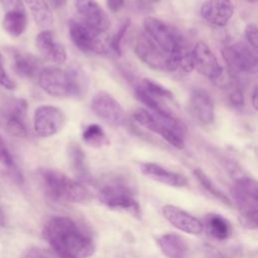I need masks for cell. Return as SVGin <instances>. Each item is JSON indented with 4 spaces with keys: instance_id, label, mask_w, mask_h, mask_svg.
Returning <instances> with one entry per match:
<instances>
[{
    "instance_id": "cell-1",
    "label": "cell",
    "mask_w": 258,
    "mask_h": 258,
    "mask_svg": "<svg viewBox=\"0 0 258 258\" xmlns=\"http://www.w3.org/2000/svg\"><path fill=\"white\" fill-rule=\"evenodd\" d=\"M42 234L58 258H87L95 252L92 237L69 217L49 219Z\"/></svg>"
},
{
    "instance_id": "cell-2",
    "label": "cell",
    "mask_w": 258,
    "mask_h": 258,
    "mask_svg": "<svg viewBox=\"0 0 258 258\" xmlns=\"http://www.w3.org/2000/svg\"><path fill=\"white\" fill-rule=\"evenodd\" d=\"M37 174L42 190L52 201L79 204L90 199V192L83 184L56 169L41 168Z\"/></svg>"
},
{
    "instance_id": "cell-3",
    "label": "cell",
    "mask_w": 258,
    "mask_h": 258,
    "mask_svg": "<svg viewBox=\"0 0 258 258\" xmlns=\"http://www.w3.org/2000/svg\"><path fill=\"white\" fill-rule=\"evenodd\" d=\"M37 77L39 87L49 96L77 98L83 93V78L76 70L50 66L42 68Z\"/></svg>"
},
{
    "instance_id": "cell-4",
    "label": "cell",
    "mask_w": 258,
    "mask_h": 258,
    "mask_svg": "<svg viewBox=\"0 0 258 258\" xmlns=\"http://www.w3.org/2000/svg\"><path fill=\"white\" fill-rule=\"evenodd\" d=\"M234 204L239 212V220L243 227L255 230L258 226V183L248 176L236 178L231 188Z\"/></svg>"
},
{
    "instance_id": "cell-5",
    "label": "cell",
    "mask_w": 258,
    "mask_h": 258,
    "mask_svg": "<svg viewBox=\"0 0 258 258\" xmlns=\"http://www.w3.org/2000/svg\"><path fill=\"white\" fill-rule=\"evenodd\" d=\"M145 34L168 55H177L187 49L182 35L163 20L148 16L144 19Z\"/></svg>"
},
{
    "instance_id": "cell-6",
    "label": "cell",
    "mask_w": 258,
    "mask_h": 258,
    "mask_svg": "<svg viewBox=\"0 0 258 258\" xmlns=\"http://www.w3.org/2000/svg\"><path fill=\"white\" fill-rule=\"evenodd\" d=\"M99 201L112 210L126 212L136 219L142 216L141 207L133 191L125 184L111 182L103 185L98 194Z\"/></svg>"
},
{
    "instance_id": "cell-7",
    "label": "cell",
    "mask_w": 258,
    "mask_h": 258,
    "mask_svg": "<svg viewBox=\"0 0 258 258\" xmlns=\"http://www.w3.org/2000/svg\"><path fill=\"white\" fill-rule=\"evenodd\" d=\"M222 55L233 77L257 72V51L244 42H236L223 47Z\"/></svg>"
},
{
    "instance_id": "cell-8",
    "label": "cell",
    "mask_w": 258,
    "mask_h": 258,
    "mask_svg": "<svg viewBox=\"0 0 258 258\" xmlns=\"http://www.w3.org/2000/svg\"><path fill=\"white\" fill-rule=\"evenodd\" d=\"M69 32L73 43L84 52L107 53L109 51L108 42H105L98 32L87 26L84 22L70 20Z\"/></svg>"
},
{
    "instance_id": "cell-9",
    "label": "cell",
    "mask_w": 258,
    "mask_h": 258,
    "mask_svg": "<svg viewBox=\"0 0 258 258\" xmlns=\"http://www.w3.org/2000/svg\"><path fill=\"white\" fill-rule=\"evenodd\" d=\"M63 112L52 105H40L33 114L34 132L39 137H50L58 133L64 125Z\"/></svg>"
},
{
    "instance_id": "cell-10",
    "label": "cell",
    "mask_w": 258,
    "mask_h": 258,
    "mask_svg": "<svg viewBox=\"0 0 258 258\" xmlns=\"http://www.w3.org/2000/svg\"><path fill=\"white\" fill-rule=\"evenodd\" d=\"M135 54L149 68L157 71L172 72L170 55L159 48L146 34L140 35L137 39Z\"/></svg>"
},
{
    "instance_id": "cell-11",
    "label": "cell",
    "mask_w": 258,
    "mask_h": 258,
    "mask_svg": "<svg viewBox=\"0 0 258 258\" xmlns=\"http://www.w3.org/2000/svg\"><path fill=\"white\" fill-rule=\"evenodd\" d=\"M91 109L93 113L110 125H120L124 121V110L119 102L108 92H97L92 101Z\"/></svg>"
},
{
    "instance_id": "cell-12",
    "label": "cell",
    "mask_w": 258,
    "mask_h": 258,
    "mask_svg": "<svg viewBox=\"0 0 258 258\" xmlns=\"http://www.w3.org/2000/svg\"><path fill=\"white\" fill-rule=\"evenodd\" d=\"M190 52L192 68L201 75L211 80H217L222 76L223 67L207 43L198 41Z\"/></svg>"
},
{
    "instance_id": "cell-13",
    "label": "cell",
    "mask_w": 258,
    "mask_h": 258,
    "mask_svg": "<svg viewBox=\"0 0 258 258\" xmlns=\"http://www.w3.org/2000/svg\"><path fill=\"white\" fill-rule=\"evenodd\" d=\"M76 10L87 26L98 33L105 32L110 26L107 13L96 0H74Z\"/></svg>"
},
{
    "instance_id": "cell-14",
    "label": "cell",
    "mask_w": 258,
    "mask_h": 258,
    "mask_svg": "<svg viewBox=\"0 0 258 258\" xmlns=\"http://www.w3.org/2000/svg\"><path fill=\"white\" fill-rule=\"evenodd\" d=\"M133 118L141 126L162 136L163 139H165L173 147L177 149H182L184 147V141L182 136L174 130L160 123L147 109L137 108L133 112Z\"/></svg>"
},
{
    "instance_id": "cell-15",
    "label": "cell",
    "mask_w": 258,
    "mask_h": 258,
    "mask_svg": "<svg viewBox=\"0 0 258 258\" xmlns=\"http://www.w3.org/2000/svg\"><path fill=\"white\" fill-rule=\"evenodd\" d=\"M200 12L207 23L223 27L234 14V5L231 0H207L202 4Z\"/></svg>"
},
{
    "instance_id": "cell-16",
    "label": "cell",
    "mask_w": 258,
    "mask_h": 258,
    "mask_svg": "<svg viewBox=\"0 0 258 258\" xmlns=\"http://www.w3.org/2000/svg\"><path fill=\"white\" fill-rule=\"evenodd\" d=\"M35 45L47 60L61 64L67 60V50L50 29H42L35 38Z\"/></svg>"
},
{
    "instance_id": "cell-17",
    "label": "cell",
    "mask_w": 258,
    "mask_h": 258,
    "mask_svg": "<svg viewBox=\"0 0 258 258\" xmlns=\"http://www.w3.org/2000/svg\"><path fill=\"white\" fill-rule=\"evenodd\" d=\"M162 215L172 226L184 233L199 235L203 231L202 222L180 208L166 205L162 208Z\"/></svg>"
},
{
    "instance_id": "cell-18",
    "label": "cell",
    "mask_w": 258,
    "mask_h": 258,
    "mask_svg": "<svg viewBox=\"0 0 258 258\" xmlns=\"http://www.w3.org/2000/svg\"><path fill=\"white\" fill-rule=\"evenodd\" d=\"M189 109L202 124L210 125L215 119V108L211 96L204 89H194L189 95Z\"/></svg>"
},
{
    "instance_id": "cell-19",
    "label": "cell",
    "mask_w": 258,
    "mask_h": 258,
    "mask_svg": "<svg viewBox=\"0 0 258 258\" xmlns=\"http://www.w3.org/2000/svg\"><path fill=\"white\" fill-rule=\"evenodd\" d=\"M139 169L141 173L146 177L166 185L181 187L187 184V179L185 176L180 173L168 170L157 163L143 162L139 164Z\"/></svg>"
},
{
    "instance_id": "cell-20",
    "label": "cell",
    "mask_w": 258,
    "mask_h": 258,
    "mask_svg": "<svg viewBox=\"0 0 258 258\" xmlns=\"http://www.w3.org/2000/svg\"><path fill=\"white\" fill-rule=\"evenodd\" d=\"M27 108L28 105L24 99H16L9 107L5 123V128L9 134L18 138L27 136L28 131L25 125Z\"/></svg>"
},
{
    "instance_id": "cell-21",
    "label": "cell",
    "mask_w": 258,
    "mask_h": 258,
    "mask_svg": "<svg viewBox=\"0 0 258 258\" xmlns=\"http://www.w3.org/2000/svg\"><path fill=\"white\" fill-rule=\"evenodd\" d=\"M157 244L161 252L167 258H188L189 248L185 240L173 233L161 235L157 239Z\"/></svg>"
},
{
    "instance_id": "cell-22",
    "label": "cell",
    "mask_w": 258,
    "mask_h": 258,
    "mask_svg": "<svg viewBox=\"0 0 258 258\" xmlns=\"http://www.w3.org/2000/svg\"><path fill=\"white\" fill-rule=\"evenodd\" d=\"M13 70L22 78L32 79L38 76L41 71V63L36 56L29 52L15 51L13 54Z\"/></svg>"
},
{
    "instance_id": "cell-23",
    "label": "cell",
    "mask_w": 258,
    "mask_h": 258,
    "mask_svg": "<svg viewBox=\"0 0 258 258\" xmlns=\"http://www.w3.org/2000/svg\"><path fill=\"white\" fill-rule=\"evenodd\" d=\"M205 226L208 234L216 240L224 241L231 237L232 227L229 221L221 215L209 214L205 217Z\"/></svg>"
},
{
    "instance_id": "cell-24",
    "label": "cell",
    "mask_w": 258,
    "mask_h": 258,
    "mask_svg": "<svg viewBox=\"0 0 258 258\" xmlns=\"http://www.w3.org/2000/svg\"><path fill=\"white\" fill-rule=\"evenodd\" d=\"M35 23L42 29H49L53 23V15L45 0H24Z\"/></svg>"
},
{
    "instance_id": "cell-25",
    "label": "cell",
    "mask_w": 258,
    "mask_h": 258,
    "mask_svg": "<svg viewBox=\"0 0 258 258\" xmlns=\"http://www.w3.org/2000/svg\"><path fill=\"white\" fill-rule=\"evenodd\" d=\"M3 28L13 37L20 36L26 29L27 16L25 10L7 11L3 17Z\"/></svg>"
},
{
    "instance_id": "cell-26",
    "label": "cell",
    "mask_w": 258,
    "mask_h": 258,
    "mask_svg": "<svg viewBox=\"0 0 258 258\" xmlns=\"http://www.w3.org/2000/svg\"><path fill=\"white\" fill-rule=\"evenodd\" d=\"M82 138L87 145L94 148H101L109 143L103 128L95 123L89 124L84 128Z\"/></svg>"
},
{
    "instance_id": "cell-27",
    "label": "cell",
    "mask_w": 258,
    "mask_h": 258,
    "mask_svg": "<svg viewBox=\"0 0 258 258\" xmlns=\"http://www.w3.org/2000/svg\"><path fill=\"white\" fill-rule=\"evenodd\" d=\"M194 175L196 176L197 180L199 181V183L210 194L212 195L213 197H215L216 199H218L220 202H222L223 204L231 207L233 204H232V201L222 191L220 190L216 184L212 181V179L201 169V168H196L194 171H192Z\"/></svg>"
},
{
    "instance_id": "cell-28",
    "label": "cell",
    "mask_w": 258,
    "mask_h": 258,
    "mask_svg": "<svg viewBox=\"0 0 258 258\" xmlns=\"http://www.w3.org/2000/svg\"><path fill=\"white\" fill-rule=\"evenodd\" d=\"M68 154L71 166L76 173L82 176V178L86 177L88 175V169L85 153L82 148L76 143H71L68 147Z\"/></svg>"
},
{
    "instance_id": "cell-29",
    "label": "cell",
    "mask_w": 258,
    "mask_h": 258,
    "mask_svg": "<svg viewBox=\"0 0 258 258\" xmlns=\"http://www.w3.org/2000/svg\"><path fill=\"white\" fill-rule=\"evenodd\" d=\"M142 83H143L142 88L147 93H149L151 96H153L155 98H165V99L173 98L172 93L168 89L164 88L162 85H160L159 83H157L151 79L145 78L142 80Z\"/></svg>"
},
{
    "instance_id": "cell-30",
    "label": "cell",
    "mask_w": 258,
    "mask_h": 258,
    "mask_svg": "<svg viewBox=\"0 0 258 258\" xmlns=\"http://www.w3.org/2000/svg\"><path fill=\"white\" fill-rule=\"evenodd\" d=\"M129 26H130V19H124L122 21V23L120 24V26L118 27L115 34H113V36L108 41L109 50H112L118 56L121 55V52H122V50H121V40H122L125 32L129 28Z\"/></svg>"
},
{
    "instance_id": "cell-31",
    "label": "cell",
    "mask_w": 258,
    "mask_h": 258,
    "mask_svg": "<svg viewBox=\"0 0 258 258\" xmlns=\"http://www.w3.org/2000/svg\"><path fill=\"white\" fill-rule=\"evenodd\" d=\"M0 164L11 171H14V172L17 171L15 167L14 159L1 136H0Z\"/></svg>"
},
{
    "instance_id": "cell-32",
    "label": "cell",
    "mask_w": 258,
    "mask_h": 258,
    "mask_svg": "<svg viewBox=\"0 0 258 258\" xmlns=\"http://www.w3.org/2000/svg\"><path fill=\"white\" fill-rule=\"evenodd\" d=\"M21 258H54V256L48 250L34 246L24 250Z\"/></svg>"
},
{
    "instance_id": "cell-33",
    "label": "cell",
    "mask_w": 258,
    "mask_h": 258,
    "mask_svg": "<svg viewBox=\"0 0 258 258\" xmlns=\"http://www.w3.org/2000/svg\"><path fill=\"white\" fill-rule=\"evenodd\" d=\"M245 36L248 42V45L255 51H257L258 46V32L257 26L255 23H250L245 28Z\"/></svg>"
},
{
    "instance_id": "cell-34",
    "label": "cell",
    "mask_w": 258,
    "mask_h": 258,
    "mask_svg": "<svg viewBox=\"0 0 258 258\" xmlns=\"http://www.w3.org/2000/svg\"><path fill=\"white\" fill-rule=\"evenodd\" d=\"M0 86L7 90H14L16 88L15 82L9 77L8 73L6 72L4 64H3V56L0 52Z\"/></svg>"
},
{
    "instance_id": "cell-35",
    "label": "cell",
    "mask_w": 258,
    "mask_h": 258,
    "mask_svg": "<svg viewBox=\"0 0 258 258\" xmlns=\"http://www.w3.org/2000/svg\"><path fill=\"white\" fill-rule=\"evenodd\" d=\"M230 102L232 104L233 107L235 108H238V109H241L244 105V95H243V92L240 90V89H235L231 92L230 94Z\"/></svg>"
},
{
    "instance_id": "cell-36",
    "label": "cell",
    "mask_w": 258,
    "mask_h": 258,
    "mask_svg": "<svg viewBox=\"0 0 258 258\" xmlns=\"http://www.w3.org/2000/svg\"><path fill=\"white\" fill-rule=\"evenodd\" d=\"M0 3L6 12L13 10H25L22 0H0Z\"/></svg>"
},
{
    "instance_id": "cell-37",
    "label": "cell",
    "mask_w": 258,
    "mask_h": 258,
    "mask_svg": "<svg viewBox=\"0 0 258 258\" xmlns=\"http://www.w3.org/2000/svg\"><path fill=\"white\" fill-rule=\"evenodd\" d=\"M125 0H106L107 7L111 12H118L124 5Z\"/></svg>"
},
{
    "instance_id": "cell-38",
    "label": "cell",
    "mask_w": 258,
    "mask_h": 258,
    "mask_svg": "<svg viewBox=\"0 0 258 258\" xmlns=\"http://www.w3.org/2000/svg\"><path fill=\"white\" fill-rule=\"evenodd\" d=\"M49 3L54 9H58L66 5L67 0H49Z\"/></svg>"
},
{
    "instance_id": "cell-39",
    "label": "cell",
    "mask_w": 258,
    "mask_h": 258,
    "mask_svg": "<svg viewBox=\"0 0 258 258\" xmlns=\"http://www.w3.org/2000/svg\"><path fill=\"white\" fill-rule=\"evenodd\" d=\"M257 94H258V89H257V86H255L253 92H252V106L255 110H257V107H258V100H257Z\"/></svg>"
},
{
    "instance_id": "cell-40",
    "label": "cell",
    "mask_w": 258,
    "mask_h": 258,
    "mask_svg": "<svg viewBox=\"0 0 258 258\" xmlns=\"http://www.w3.org/2000/svg\"><path fill=\"white\" fill-rule=\"evenodd\" d=\"M0 226L1 227L5 226V215H4V212L1 207H0Z\"/></svg>"
},
{
    "instance_id": "cell-41",
    "label": "cell",
    "mask_w": 258,
    "mask_h": 258,
    "mask_svg": "<svg viewBox=\"0 0 258 258\" xmlns=\"http://www.w3.org/2000/svg\"><path fill=\"white\" fill-rule=\"evenodd\" d=\"M248 2H250V3H256L257 2V0H247Z\"/></svg>"
}]
</instances>
